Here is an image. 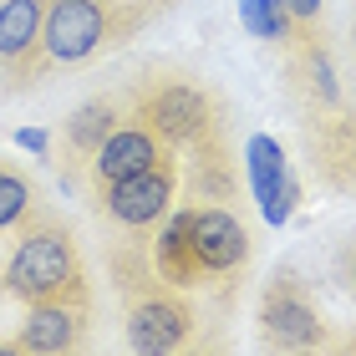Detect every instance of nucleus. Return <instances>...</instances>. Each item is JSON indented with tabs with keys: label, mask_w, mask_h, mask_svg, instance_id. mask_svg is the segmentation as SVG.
<instances>
[{
	"label": "nucleus",
	"mask_w": 356,
	"mask_h": 356,
	"mask_svg": "<svg viewBox=\"0 0 356 356\" xmlns=\"http://www.w3.org/2000/svg\"><path fill=\"white\" fill-rule=\"evenodd\" d=\"M260 331L270 346H285V351H305V346H326V321H321L316 300L300 290L296 275H280L270 280L265 300H260Z\"/></svg>",
	"instance_id": "423d86ee"
},
{
	"label": "nucleus",
	"mask_w": 356,
	"mask_h": 356,
	"mask_svg": "<svg viewBox=\"0 0 356 356\" xmlns=\"http://www.w3.org/2000/svg\"><path fill=\"white\" fill-rule=\"evenodd\" d=\"M122 102L127 112H133L138 122H148L158 143L163 148H193L204 133H214V127L224 122V112H219V97L209 92L193 72L184 67H143L133 82H127L122 92Z\"/></svg>",
	"instance_id": "f03ea898"
},
{
	"label": "nucleus",
	"mask_w": 356,
	"mask_h": 356,
	"mask_svg": "<svg viewBox=\"0 0 356 356\" xmlns=\"http://www.w3.org/2000/svg\"><path fill=\"white\" fill-rule=\"evenodd\" d=\"M92 331V296H56V300H31L21 336V351H82Z\"/></svg>",
	"instance_id": "0eeeda50"
},
{
	"label": "nucleus",
	"mask_w": 356,
	"mask_h": 356,
	"mask_svg": "<svg viewBox=\"0 0 356 356\" xmlns=\"http://www.w3.org/2000/svg\"><path fill=\"white\" fill-rule=\"evenodd\" d=\"M122 118H127V102H122L118 92H102V97H87V102L76 107L67 122H61V133H56L61 158H56V163H61V178H67V184H72L76 173L92 168V153L107 143V133H112Z\"/></svg>",
	"instance_id": "1a4fd4ad"
},
{
	"label": "nucleus",
	"mask_w": 356,
	"mask_h": 356,
	"mask_svg": "<svg viewBox=\"0 0 356 356\" xmlns=\"http://www.w3.org/2000/svg\"><path fill=\"white\" fill-rule=\"evenodd\" d=\"M245 158H250V188H254V199H260V214L270 224H285L290 209H296V199H300V184L285 168V148L270 133H254Z\"/></svg>",
	"instance_id": "9b49d317"
},
{
	"label": "nucleus",
	"mask_w": 356,
	"mask_h": 356,
	"mask_svg": "<svg viewBox=\"0 0 356 356\" xmlns=\"http://www.w3.org/2000/svg\"><path fill=\"white\" fill-rule=\"evenodd\" d=\"M148 0H46L41 21V72L82 67V61L118 51L153 21Z\"/></svg>",
	"instance_id": "f257e3e1"
},
{
	"label": "nucleus",
	"mask_w": 356,
	"mask_h": 356,
	"mask_svg": "<svg viewBox=\"0 0 356 356\" xmlns=\"http://www.w3.org/2000/svg\"><path fill=\"white\" fill-rule=\"evenodd\" d=\"M239 21L254 41H270V46L296 41V21H290L285 0H239Z\"/></svg>",
	"instance_id": "2eb2a0df"
},
{
	"label": "nucleus",
	"mask_w": 356,
	"mask_h": 356,
	"mask_svg": "<svg viewBox=\"0 0 356 356\" xmlns=\"http://www.w3.org/2000/svg\"><path fill=\"white\" fill-rule=\"evenodd\" d=\"M148 6H153V10H163V6H173V0H148Z\"/></svg>",
	"instance_id": "aec40b11"
},
{
	"label": "nucleus",
	"mask_w": 356,
	"mask_h": 356,
	"mask_svg": "<svg viewBox=\"0 0 356 356\" xmlns=\"http://www.w3.org/2000/svg\"><path fill=\"white\" fill-rule=\"evenodd\" d=\"M31 209H36V188H31V178L15 173L10 163H0V234L15 229Z\"/></svg>",
	"instance_id": "dca6fc26"
},
{
	"label": "nucleus",
	"mask_w": 356,
	"mask_h": 356,
	"mask_svg": "<svg viewBox=\"0 0 356 356\" xmlns=\"http://www.w3.org/2000/svg\"><path fill=\"white\" fill-rule=\"evenodd\" d=\"M188 188L199 199H229L234 204V163H229V148H224V122L188 148Z\"/></svg>",
	"instance_id": "4468645a"
},
{
	"label": "nucleus",
	"mask_w": 356,
	"mask_h": 356,
	"mask_svg": "<svg viewBox=\"0 0 356 356\" xmlns=\"http://www.w3.org/2000/svg\"><path fill=\"white\" fill-rule=\"evenodd\" d=\"M158 224H163V229H158V239H153V270H158V280L173 285V290L204 285L209 275L199 270V254H193V209L163 214Z\"/></svg>",
	"instance_id": "ddd939ff"
},
{
	"label": "nucleus",
	"mask_w": 356,
	"mask_h": 356,
	"mask_svg": "<svg viewBox=\"0 0 356 356\" xmlns=\"http://www.w3.org/2000/svg\"><path fill=\"white\" fill-rule=\"evenodd\" d=\"M300 72L311 76L316 102H321V107H336V102H341V87H336V67H331V56H326V46H321V41H300Z\"/></svg>",
	"instance_id": "f3484780"
},
{
	"label": "nucleus",
	"mask_w": 356,
	"mask_h": 356,
	"mask_svg": "<svg viewBox=\"0 0 356 356\" xmlns=\"http://www.w3.org/2000/svg\"><path fill=\"white\" fill-rule=\"evenodd\" d=\"M6 296L15 300H56V296H92L87 265L76 250V234L61 219H31L26 234L15 239L6 265Z\"/></svg>",
	"instance_id": "7ed1b4c3"
},
{
	"label": "nucleus",
	"mask_w": 356,
	"mask_h": 356,
	"mask_svg": "<svg viewBox=\"0 0 356 356\" xmlns=\"http://www.w3.org/2000/svg\"><path fill=\"white\" fill-rule=\"evenodd\" d=\"M122 290H127V346L133 351H173L193 336V311L158 275Z\"/></svg>",
	"instance_id": "39448f33"
},
{
	"label": "nucleus",
	"mask_w": 356,
	"mask_h": 356,
	"mask_svg": "<svg viewBox=\"0 0 356 356\" xmlns=\"http://www.w3.org/2000/svg\"><path fill=\"white\" fill-rule=\"evenodd\" d=\"M173 188H178V163L168 153V158H158V163L143 168V173L97 184V209H102V219H112L118 229L138 234V229H153V224L173 209Z\"/></svg>",
	"instance_id": "20e7f679"
},
{
	"label": "nucleus",
	"mask_w": 356,
	"mask_h": 356,
	"mask_svg": "<svg viewBox=\"0 0 356 356\" xmlns=\"http://www.w3.org/2000/svg\"><path fill=\"white\" fill-rule=\"evenodd\" d=\"M15 143H21V148H31V153H46V148H51V138H46L41 127H21V133H15Z\"/></svg>",
	"instance_id": "6ab92c4d"
},
{
	"label": "nucleus",
	"mask_w": 356,
	"mask_h": 356,
	"mask_svg": "<svg viewBox=\"0 0 356 356\" xmlns=\"http://www.w3.org/2000/svg\"><path fill=\"white\" fill-rule=\"evenodd\" d=\"M351 290H356V254H351Z\"/></svg>",
	"instance_id": "412c9836"
},
{
	"label": "nucleus",
	"mask_w": 356,
	"mask_h": 356,
	"mask_svg": "<svg viewBox=\"0 0 356 356\" xmlns=\"http://www.w3.org/2000/svg\"><path fill=\"white\" fill-rule=\"evenodd\" d=\"M41 21L46 0H0V67L10 76H41Z\"/></svg>",
	"instance_id": "f8f14e48"
},
{
	"label": "nucleus",
	"mask_w": 356,
	"mask_h": 356,
	"mask_svg": "<svg viewBox=\"0 0 356 356\" xmlns=\"http://www.w3.org/2000/svg\"><path fill=\"white\" fill-rule=\"evenodd\" d=\"M250 224L234 214V204H209L193 209V254L204 275H234L250 265Z\"/></svg>",
	"instance_id": "6e6552de"
},
{
	"label": "nucleus",
	"mask_w": 356,
	"mask_h": 356,
	"mask_svg": "<svg viewBox=\"0 0 356 356\" xmlns=\"http://www.w3.org/2000/svg\"><path fill=\"white\" fill-rule=\"evenodd\" d=\"M285 10H290L296 26H316L321 21V0H285Z\"/></svg>",
	"instance_id": "a211bd4d"
},
{
	"label": "nucleus",
	"mask_w": 356,
	"mask_h": 356,
	"mask_svg": "<svg viewBox=\"0 0 356 356\" xmlns=\"http://www.w3.org/2000/svg\"><path fill=\"white\" fill-rule=\"evenodd\" d=\"M173 148H163V143H158V133L148 122H138L133 112H127V118L112 127L107 133V143L102 148L92 153V188L97 184H112V178H127V173H143V168H153L158 158H168Z\"/></svg>",
	"instance_id": "9d476101"
}]
</instances>
